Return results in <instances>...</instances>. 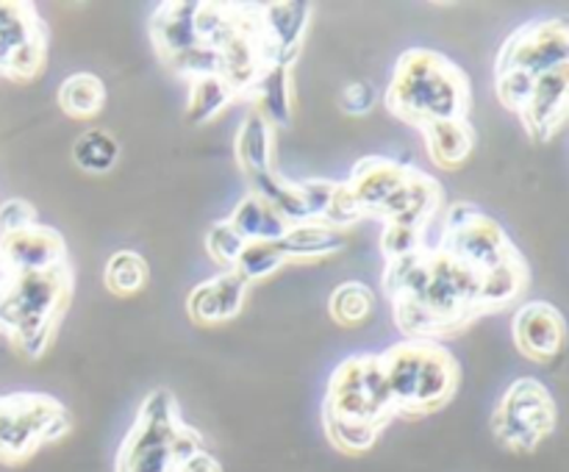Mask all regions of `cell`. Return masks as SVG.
Returning a JSON list of instances; mask_svg holds the SVG:
<instances>
[{
  "label": "cell",
  "mask_w": 569,
  "mask_h": 472,
  "mask_svg": "<svg viewBox=\"0 0 569 472\" xmlns=\"http://www.w3.org/2000/svg\"><path fill=\"white\" fill-rule=\"evenodd\" d=\"M478 289L481 272L461 264L442 248H422L420 253L395 259L387 267L395 320L400 331L417 342H437L481 317Z\"/></svg>",
  "instance_id": "6da1fadb"
},
{
  "label": "cell",
  "mask_w": 569,
  "mask_h": 472,
  "mask_svg": "<svg viewBox=\"0 0 569 472\" xmlns=\"http://www.w3.org/2000/svg\"><path fill=\"white\" fill-rule=\"evenodd\" d=\"M398 416L378 353H356L339 361L328 378L322 425L328 442L348 455H361Z\"/></svg>",
  "instance_id": "7a4b0ae2"
},
{
  "label": "cell",
  "mask_w": 569,
  "mask_h": 472,
  "mask_svg": "<svg viewBox=\"0 0 569 472\" xmlns=\"http://www.w3.org/2000/svg\"><path fill=\"white\" fill-rule=\"evenodd\" d=\"M70 298V261L39 272H11L0 283V333L20 355L39 359L53 342Z\"/></svg>",
  "instance_id": "3957f363"
},
{
  "label": "cell",
  "mask_w": 569,
  "mask_h": 472,
  "mask_svg": "<svg viewBox=\"0 0 569 472\" xmlns=\"http://www.w3.org/2000/svg\"><path fill=\"white\" fill-rule=\"evenodd\" d=\"M387 106L398 120L415 128L431 120H459L470 111V81L448 56L411 48L395 61Z\"/></svg>",
  "instance_id": "277c9868"
},
{
  "label": "cell",
  "mask_w": 569,
  "mask_h": 472,
  "mask_svg": "<svg viewBox=\"0 0 569 472\" xmlns=\"http://www.w3.org/2000/svg\"><path fill=\"white\" fill-rule=\"evenodd\" d=\"M203 450V436L181 420L170 389H153L142 400L131 431L117 450V472H178L192 453Z\"/></svg>",
  "instance_id": "5b68a950"
},
{
  "label": "cell",
  "mask_w": 569,
  "mask_h": 472,
  "mask_svg": "<svg viewBox=\"0 0 569 472\" xmlns=\"http://www.w3.org/2000/svg\"><path fill=\"white\" fill-rule=\"evenodd\" d=\"M70 428V411L53 394H0V464H22L39 448L67 436Z\"/></svg>",
  "instance_id": "8992f818"
},
{
  "label": "cell",
  "mask_w": 569,
  "mask_h": 472,
  "mask_svg": "<svg viewBox=\"0 0 569 472\" xmlns=\"http://www.w3.org/2000/svg\"><path fill=\"white\" fill-rule=\"evenodd\" d=\"M556 431V400L537 378H517L492 414V433L509 453H533Z\"/></svg>",
  "instance_id": "52a82bcc"
},
{
  "label": "cell",
  "mask_w": 569,
  "mask_h": 472,
  "mask_svg": "<svg viewBox=\"0 0 569 472\" xmlns=\"http://www.w3.org/2000/svg\"><path fill=\"white\" fill-rule=\"evenodd\" d=\"M200 0H172L161 3L150 17V39L172 72L183 78H198L220 72V59L198 37Z\"/></svg>",
  "instance_id": "ba28073f"
},
{
  "label": "cell",
  "mask_w": 569,
  "mask_h": 472,
  "mask_svg": "<svg viewBox=\"0 0 569 472\" xmlns=\"http://www.w3.org/2000/svg\"><path fill=\"white\" fill-rule=\"evenodd\" d=\"M437 248H442L445 253L478 272L492 270V267L517 255V248L511 244L503 225L470 203H456L448 211L442 239H439Z\"/></svg>",
  "instance_id": "9c48e42d"
},
{
  "label": "cell",
  "mask_w": 569,
  "mask_h": 472,
  "mask_svg": "<svg viewBox=\"0 0 569 472\" xmlns=\"http://www.w3.org/2000/svg\"><path fill=\"white\" fill-rule=\"evenodd\" d=\"M42 17L31 3L0 0V76L11 81H31L44 67Z\"/></svg>",
  "instance_id": "30bf717a"
},
{
  "label": "cell",
  "mask_w": 569,
  "mask_h": 472,
  "mask_svg": "<svg viewBox=\"0 0 569 472\" xmlns=\"http://www.w3.org/2000/svg\"><path fill=\"white\" fill-rule=\"evenodd\" d=\"M565 64H569L567 17H545L517 28L498 53V70H520L533 78Z\"/></svg>",
  "instance_id": "8fae6325"
},
{
  "label": "cell",
  "mask_w": 569,
  "mask_h": 472,
  "mask_svg": "<svg viewBox=\"0 0 569 472\" xmlns=\"http://www.w3.org/2000/svg\"><path fill=\"white\" fill-rule=\"evenodd\" d=\"M309 20L311 3H300V0L256 6V22H259V39L261 48H264L267 64L270 61L287 67L295 64Z\"/></svg>",
  "instance_id": "7c38bea8"
},
{
  "label": "cell",
  "mask_w": 569,
  "mask_h": 472,
  "mask_svg": "<svg viewBox=\"0 0 569 472\" xmlns=\"http://www.w3.org/2000/svg\"><path fill=\"white\" fill-rule=\"evenodd\" d=\"M511 337L526 359L548 364L565 348V317L556 305L545 303V300H531L517 309L515 320H511Z\"/></svg>",
  "instance_id": "4fadbf2b"
},
{
  "label": "cell",
  "mask_w": 569,
  "mask_h": 472,
  "mask_svg": "<svg viewBox=\"0 0 569 472\" xmlns=\"http://www.w3.org/2000/svg\"><path fill=\"white\" fill-rule=\"evenodd\" d=\"M0 261L6 272H39L59 267L67 261L64 239L59 231L48 225L20 228V231L0 233Z\"/></svg>",
  "instance_id": "5bb4252c"
},
{
  "label": "cell",
  "mask_w": 569,
  "mask_h": 472,
  "mask_svg": "<svg viewBox=\"0 0 569 472\" xmlns=\"http://www.w3.org/2000/svg\"><path fill=\"white\" fill-rule=\"evenodd\" d=\"M567 98H569V64L542 72L533 81L531 98L520 111L528 137L537 142H548L567 122Z\"/></svg>",
  "instance_id": "9a60e30c"
},
{
  "label": "cell",
  "mask_w": 569,
  "mask_h": 472,
  "mask_svg": "<svg viewBox=\"0 0 569 472\" xmlns=\"http://www.w3.org/2000/svg\"><path fill=\"white\" fill-rule=\"evenodd\" d=\"M439 203H442V187H439L437 178L417 170V167H409L403 183H400V187L395 189L392 198L383 203L378 217H381L383 222L422 228V231H426V225L433 220V214H437Z\"/></svg>",
  "instance_id": "2e32d148"
},
{
  "label": "cell",
  "mask_w": 569,
  "mask_h": 472,
  "mask_svg": "<svg viewBox=\"0 0 569 472\" xmlns=\"http://www.w3.org/2000/svg\"><path fill=\"white\" fill-rule=\"evenodd\" d=\"M459 361L450 353L445 344L426 342L422 348V364L420 378H417V394L415 405H411V416L415 414H433V411L445 409L453 400L456 389H459Z\"/></svg>",
  "instance_id": "e0dca14e"
},
{
  "label": "cell",
  "mask_w": 569,
  "mask_h": 472,
  "mask_svg": "<svg viewBox=\"0 0 569 472\" xmlns=\"http://www.w3.org/2000/svg\"><path fill=\"white\" fill-rule=\"evenodd\" d=\"M248 289L250 283L237 270L220 272L217 278L192 287V292L187 294V314L200 325H220V322L233 320L242 311Z\"/></svg>",
  "instance_id": "ac0fdd59"
},
{
  "label": "cell",
  "mask_w": 569,
  "mask_h": 472,
  "mask_svg": "<svg viewBox=\"0 0 569 472\" xmlns=\"http://www.w3.org/2000/svg\"><path fill=\"white\" fill-rule=\"evenodd\" d=\"M406 172H409V167L398 164L392 159H383V155H367V159H361L353 167L348 181H345L350 194H353L356 205H359L361 217H378L383 203L403 183Z\"/></svg>",
  "instance_id": "d6986e66"
},
{
  "label": "cell",
  "mask_w": 569,
  "mask_h": 472,
  "mask_svg": "<svg viewBox=\"0 0 569 472\" xmlns=\"http://www.w3.org/2000/svg\"><path fill=\"white\" fill-rule=\"evenodd\" d=\"M244 100H250V109L259 111L272 128H287L292 122V67L276 61L264 64Z\"/></svg>",
  "instance_id": "ffe728a7"
},
{
  "label": "cell",
  "mask_w": 569,
  "mask_h": 472,
  "mask_svg": "<svg viewBox=\"0 0 569 472\" xmlns=\"http://www.w3.org/2000/svg\"><path fill=\"white\" fill-rule=\"evenodd\" d=\"M428 144V155L442 170H456L465 164L467 155L476 148V128L467 122V117L459 120H431L417 125Z\"/></svg>",
  "instance_id": "44dd1931"
},
{
  "label": "cell",
  "mask_w": 569,
  "mask_h": 472,
  "mask_svg": "<svg viewBox=\"0 0 569 472\" xmlns=\"http://www.w3.org/2000/svg\"><path fill=\"white\" fill-rule=\"evenodd\" d=\"M276 242L283 259L298 261L339 253L348 244V237H345V231L326 225V222H298V225H289V231Z\"/></svg>",
  "instance_id": "7402d4cb"
},
{
  "label": "cell",
  "mask_w": 569,
  "mask_h": 472,
  "mask_svg": "<svg viewBox=\"0 0 569 472\" xmlns=\"http://www.w3.org/2000/svg\"><path fill=\"white\" fill-rule=\"evenodd\" d=\"M248 181L250 194H256L259 200H264L272 211L283 217L289 225H298V222H311L309 211H306L303 194H300L298 181H289L287 175L272 167V170L253 172V175H244Z\"/></svg>",
  "instance_id": "603a6c76"
},
{
  "label": "cell",
  "mask_w": 569,
  "mask_h": 472,
  "mask_svg": "<svg viewBox=\"0 0 569 472\" xmlns=\"http://www.w3.org/2000/svg\"><path fill=\"white\" fill-rule=\"evenodd\" d=\"M272 137L276 128L264 120L256 109L244 114L242 125H239L237 137H233V153H237V164L242 175H253V172L272 170Z\"/></svg>",
  "instance_id": "cb8c5ba5"
},
{
  "label": "cell",
  "mask_w": 569,
  "mask_h": 472,
  "mask_svg": "<svg viewBox=\"0 0 569 472\" xmlns=\"http://www.w3.org/2000/svg\"><path fill=\"white\" fill-rule=\"evenodd\" d=\"M528 287V267L522 261V255H511L503 264L492 267V270L481 272V289H478V305H481V314L489 311L506 309L511 300L520 298Z\"/></svg>",
  "instance_id": "d4e9b609"
},
{
  "label": "cell",
  "mask_w": 569,
  "mask_h": 472,
  "mask_svg": "<svg viewBox=\"0 0 569 472\" xmlns=\"http://www.w3.org/2000/svg\"><path fill=\"white\" fill-rule=\"evenodd\" d=\"M226 220L237 228L244 242H276L289 231V222L250 192L239 200L237 209Z\"/></svg>",
  "instance_id": "484cf974"
},
{
  "label": "cell",
  "mask_w": 569,
  "mask_h": 472,
  "mask_svg": "<svg viewBox=\"0 0 569 472\" xmlns=\"http://www.w3.org/2000/svg\"><path fill=\"white\" fill-rule=\"evenodd\" d=\"M237 98V89H233L220 72L198 76L189 81V100L183 117H187L189 125H206V122H211L214 117H220Z\"/></svg>",
  "instance_id": "4316f807"
},
{
  "label": "cell",
  "mask_w": 569,
  "mask_h": 472,
  "mask_svg": "<svg viewBox=\"0 0 569 472\" xmlns=\"http://www.w3.org/2000/svg\"><path fill=\"white\" fill-rule=\"evenodd\" d=\"M59 106L64 114L78 117V120H89L98 114L106 103V87L98 76L92 72H72L64 78L59 87Z\"/></svg>",
  "instance_id": "83f0119b"
},
{
  "label": "cell",
  "mask_w": 569,
  "mask_h": 472,
  "mask_svg": "<svg viewBox=\"0 0 569 472\" xmlns=\"http://www.w3.org/2000/svg\"><path fill=\"white\" fill-rule=\"evenodd\" d=\"M120 159V142L106 128H87L72 144V161L87 172H109Z\"/></svg>",
  "instance_id": "f1b7e54d"
},
{
  "label": "cell",
  "mask_w": 569,
  "mask_h": 472,
  "mask_svg": "<svg viewBox=\"0 0 569 472\" xmlns=\"http://www.w3.org/2000/svg\"><path fill=\"white\" fill-rule=\"evenodd\" d=\"M372 305H376V294H372V289L367 283L345 281L328 298V314L339 325L353 328L367 322V317L372 314Z\"/></svg>",
  "instance_id": "f546056e"
},
{
  "label": "cell",
  "mask_w": 569,
  "mask_h": 472,
  "mask_svg": "<svg viewBox=\"0 0 569 472\" xmlns=\"http://www.w3.org/2000/svg\"><path fill=\"white\" fill-rule=\"evenodd\" d=\"M148 261L137 250H117L106 261L103 283L117 298H128V294H137L148 283Z\"/></svg>",
  "instance_id": "4dcf8cb0"
},
{
  "label": "cell",
  "mask_w": 569,
  "mask_h": 472,
  "mask_svg": "<svg viewBox=\"0 0 569 472\" xmlns=\"http://www.w3.org/2000/svg\"><path fill=\"white\" fill-rule=\"evenodd\" d=\"M283 264H287V259H283L278 242H248L242 253H239L233 270H237L248 283H256L261 281V278L272 275L276 270H281Z\"/></svg>",
  "instance_id": "1f68e13d"
},
{
  "label": "cell",
  "mask_w": 569,
  "mask_h": 472,
  "mask_svg": "<svg viewBox=\"0 0 569 472\" xmlns=\"http://www.w3.org/2000/svg\"><path fill=\"white\" fill-rule=\"evenodd\" d=\"M244 244L248 242L239 237L237 228H233L228 220L214 222V225L209 228V233H206V250H209L211 261H214L222 272H228L237 267V259H239V253L244 250Z\"/></svg>",
  "instance_id": "d6a6232c"
},
{
  "label": "cell",
  "mask_w": 569,
  "mask_h": 472,
  "mask_svg": "<svg viewBox=\"0 0 569 472\" xmlns=\"http://www.w3.org/2000/svg\"><path fill=\"white\" fill-rule=\"evenodd\" d=\"M426 248V231L422 228L411 225H395L387 222V231L381 237V250L387 255V261L406 259V255H415Z\"/></svg>",
  "instance_id": "836d02e7"
},
{
  "label": "cell",
  "mask_w": 569,
  "mask_h": 472,
  "mask_svg": "<svg viewBox=\"0 0 569 472\" xmlns=\"http://www.w3.org/2000/svg\"><path fill=\"white\" fill-rule=\"evenodd\" d=\"M533 81H537V78L528 76V72L498 70V83H495V87H498L500 103H503L506 109H511L520 114V111L526 109L528 98H531Z\"/></svg>",
  "instance_id": "e575fe53"
},
{
  "label": "cell",
  "mask_w": 569,
  "mask_h": 472,
  "mask_svg": "<svg viewBox=\"0 0 569 472\" xmlns=\"http://www.w3.org/2000/svg\"><path fill=\"white\" fill-rule=\"evenodd\" d=\"M361 220V211L359 205H356L353 194H350L348 183H337L333 187V194H331V203H328V211L326 217H322V222L331 228H339V231H345V228H350L353 222Z\"/></svg>",
  "instance_id": "d590c367"
},
{
  "label": "cell",
  "mask_w": 569,
  "mask_h": 472,
  "mask_svg": "<svg viewBox=\"0 0 569 472\" xmlns=\"http://www.w3.org/2000/svg\"><path fill=\"white\" fill-rule=\"evenodd\" d=\"M300 194H303L306 211H309L311 222H322L326 217L328 203H331V194L337 183L326 181V178H309V181H298Z\"/></svg>",
  "instance_id": "8d00e7d4"
},
{
  "label": "cell",
  "mask_w": 569,
  "mask_h": 472,
  "mask_svg": "<svg viewBox=\"0 0 569 472\" xmlns=\"http://www.w3.org/2000/svg\"><path fill=\"white\" fill-rule=\"evenodd\" d=\"M376 98L378 92L370 81H350L345 83L342 92H339V109H342L345 114L361 117L367 114V111H372Z\"/></svg>",
  "instance_id": "74e56055"
},
{
  "label": "cell",
  "mask_w": 569,
  "mask_h": 472,
  "mask_svg": "<svg viewBox=\"0 0 569 472\" xmlns=\"http://www.w3.org/2000/svg\"><path fill=\"white\" fill-rule=\"evenodd\" d=\"M37 222V211L26 200H6L0 203V233L20 231V228L33 225Z\"/></svg>",
  "instance_id": "f35d334b"
},
{
  "label": "cell",
  "mask_w": 569,
  "mask_h": 472,
  "mask_svg": "<svg viewBox=\"0 0 569 472\" xmlns=\"http://www.w3.org/2000/svg\"><path fill=\"white\" fill-rule=\"evenodd\" d=\"M178 472H222V464L203 448L198 450V453L189 455V459L178 466Z\"/></svg>",
  "instance_id": "ab89813d"
},
{
  "label": "cell",
  "mask_w": 569,
  "mask_h": 472,
  "mask_svg": "<svg viewBox=\"0 0 569 472\" xmlns=\"http://www.w3.org/2000/svg\"><path fill=\"white\" fill-rule=\"evenodd\" d=\"M6 275H9V272H6V267H3V261H0V283L6 281Z\"/></svg>",
  "instance_id": "60d3db41"
}]
</instances>
